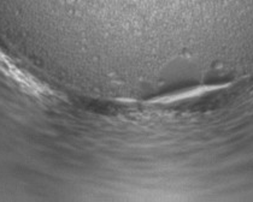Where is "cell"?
Listing matches in <instances>:
<instances>
[{
  "instance_id": "6da1fadb",
  "label": "cell",
  "mask_w": 253,
  "mask_h": 202,
  "mask_svg": "<svg viewBox=\"0 0 253 202\" xmlns=\"http://www.w3.org/2000/svg\"><path fill=\"white\" fill-rule=\"evenodd\" d=\"M90 27L159 26L170 31L178 26L213 23L216 0H63Z\"/></svg>"
}]
</instances>
